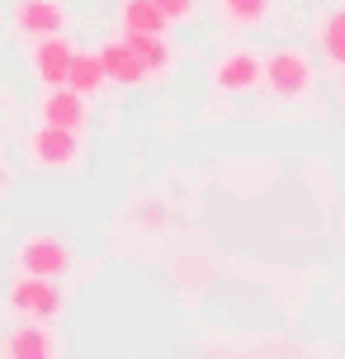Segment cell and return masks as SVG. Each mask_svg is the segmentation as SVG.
I'll return each instance as SVG.
<instances>
[{
	"label": "cell",
	"instance_id": "1",
	"mask_svg": "<svg viewBox=\"0 0 345 359\" xmlns=\"http://www.w3.org/2000/svg\"><path fill=\"white\" fill-rule=\"evenodd\" d=\"M24 151H29V161L43 165V170H72V165L81 161V137H76L72 128L43 123L38 133H29Z\"/></svg>",
	"mask_w": 345,
	"mask_h": 359
},
{
	"label": "cell",
	"instance_id": "2",
	"mask_svg": "<svg viewBox=\"0 0 345 359\" xmlns=\"http://www.w3.org/2000/svg\"><path fill=\"white\" fill-rule=\"evenodd\" d=\"M265 86L274 90V100H303L312 90V62L293 48H279L265 57Z\"/></svg>",
	"mask_w": 345,
	"mask_h": 359
},
{
	"label": "cell",
	"instance_id": "3",
	"mask_svg": "<svg viewBox=\"0 0 345 359\" xmlns=\"http://www.w3.org/2000/svg\"><path fill=\"white\" fill-rule=\"evenodd\" d=\"M10 307H15L19 317H29V322H48V317L62 312V293H57L53 279L19 269V279L10 284Z\"/></svg>",
	"mask_w": 345,
	"mask_h": 359
},
{
	"label": "cell",
	"instance_id": "4",
	"mask_svg": "<svg viewBox=\"0 0 345 359\" xmlns=\"http://www.w3.org/2000/svg\"><path fill=\"white\" fill-rule=\"evenodd\" d=\"M19 269L24 274H43V279H57V274H67L72 269V246L62 241V236H48V232H38V236H24L19 241Z\"/></svg>",
	"mask_w": 345,
	"mask_h": 359
},
{
	"label": "cell",
	"instance_id": "5",
	"mask_svg": "<svg viewBox=\"0 0 345 359\" xmlns=\"http://www.w3.org/2000/svg\"><path fill=\"white\" fill-rule=\"evenodd\" d=\"M265 81V57L255 53H227L218 57V67H213V86L222 90V95H246V90H255Z\"/></svg>",
	"mask_w": 345,
	"mask_h": 359
},
{
	"label": "cell",
	"instance_id": "6",
	"mask_svg": "<svg viewBox=\"0 0 345 359\" xmlns=\"http://www.w3.org/2000/svg\"><path fill=\"white\" fill-rule=\"evenodd\" d=\"M72 38L67 34H48V38H34V76L43 86H67V76H72Z\"/></svg>",
	"mask_w": 345,
	"mask_h": 359
},
{
	"label": "cell",
	"instance_id": "7",
	"mask_svg": "<svg viewBox=\"0 0 345 359\" xmlns=\"http://www.w3.org/2000/svg\"><path fill=\"white\" fill-rule=\"evenodd\" d=\"M15 29L29 38H48L67 29V10L62 0H19L15 5Z\"/></svg>",
	"mask_w": 345,
	"mask_h": 359
},
{
	"label": "cell",
	"instance_id": "8",
	"mask_svg": "<svg viewBox=\"0 0 345 359\" xmlns=\"http://www.w3.org/2000/svg\"><path fill=\"white\" fill-rule=\"evenodd\" d=\"M38 114H43V123L81 133V123H86V95H76L72 86H48V95H43Z\"/></svg>",
	"mask_w": 345,
	"mask_h": 359
},
{
	"label": "cell",
	"instance_id": "9",
	"mask_svg": "<svg viewBox=\"0 0 345 359\" xmlns=\"http://www.w3.org/2000/svg\"><path fill=\"white\" fill-rule=\"evenodd\" d=\"M100 67H104V81H114V86H142V81H147L142 57L128 48V38L100 48Z\"/></svg>",
	"mask_w": 345,
	"mask_h": 359
},
{
	"label": "cell",
	"instance_id": "10",
	"mask_svg": "<svg viewBox=\"0 0 345 359\" xmlns=\"http://www.w3.org/2000/svg\"><path fill=\"white\" fill-rule=\"evenodd\" d=\"M53 350H57V341L43 322H24L5 336V355L10 359H48Z\"/></svg>",
	"mask_w": 345,
	"mask_h": 359
},
{
	"label": "cell",
	"instance_id": "11",
	"mask_svg": "<svg viewBox=\"0 0 345 359\" xmlns=\"http://www.w3.org/2000/svg\"><path fill=\"white\" fill-rule=\"evenodd\" d=\"M128 48L142 57L147 76H161L175 67V48H170V38L165 34H128Z\"/></svg>",
	"mask_w": 345,
	"mask_h": 359
},
{
	"label": "cell",
	"instance_id": "12",
	"mask_svg": "<svg viewBox=\"0 0 345 359\" xmlns=\"http://www.w3.org/2000/svg\"><path fill=\"white\" fill-rule=\"evenodd\" d=\"M119 19H123V34H165L170 29L165 15L156 10V0H123Z\"/></svg>",
	"mask_w": 345,
	"mask_h": 359
},
{
	"label": "cell",
	"instance_id": "13",
	"mask_svg": "<svg viewBox=\"0 0 345 359\" xmlns=\"http://www.w3.org/2000/svg\"><path fill=\"white\" fill-rule=\"evenodd\" d=\"M218 15L227 29H260L270 19V0H218Z\"/></svg>",
	"mask_w": 345,
	"mask_h": 359
},
{
	"label": "cell",
	"instance_id": "14",
	"mask_svg": "<svg viewBox=\"0 0 345 359\" xmlns=\"http://www.w3.org/2000/svg\"><path fill=\"white\" fill-rule=\"evenodd\" d=\"M67 86H72L76 95H95V90L104 86L100 53H76V57H72V76H67Z\"/></svg>",
	"mask_w": 345,
	"mask_h": 359
},
{
	"label": "cell",
	"instance_id": "15",
	"mask_svg": "<svg viewBox=\"0 0 345 359\" xmlns=\"http://www.w3.org/2000/svg\"><path fill=\"white\" fill-rule=\"evenodd\" d=\"M322 48H327L331 62L345 67V10H331L327 24H322Z\"/></svg>",
	"mask_w": 345,
	"mask_h": 359
},
{
	"label": "cell",
	"instance_id": "16",
	"mask_svg": "<svg viewBox=\"0 0 345 359\" xmlns=\"http://www.w3.org/2000/svg\"><path fill=\"white\" fill-rule=\"evenodd\" d=\"M156 10L165 15V24H180V19L194 15V0H156Z\"/></svg>",
	"mask_w": 345,
	"mask_h": 359
}]
</instances>
